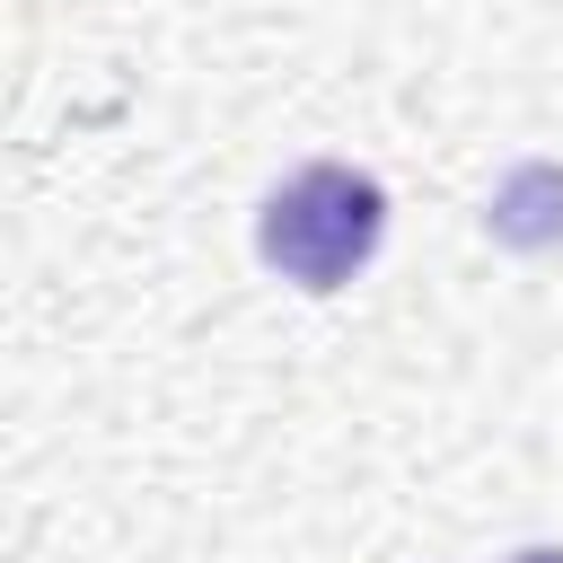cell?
Returning <instances> with one entry per match:
<instances>
[{
	"mask_svg": "<svg viewBox=\"0 0 563 563\" xmlns=\"http://www.w3.org/2000/svg\"><path fill=\"white\" fill-rule=\"evenodd\" d=\"M378 229H387V202H378L369 176H352V167H299V176L264 202L255 246H264V264H273L282 282L334 290V282H352V273L378 255Z\"/></svg>",
	"mask_w": 563,
	"mask_h": 563,
	"instance_id": "cell-1",
	"label": "cell"
},
{
	"mask_svg": "<svg viewBox=\"0 0 563 563\" xmlns=\"http://www.w3.org/2000/svg\"><path fill=\"white\" fill-rule=\"evenodd\" d=\"M484 229L501 238V246H563V167L554 158H528V167H510L501 185H493V211H484Z\"/></svg>",
	"mask_w": 563,
	"mask_h": 563,
	"instance_id": "cell-2",
	"label": "cell"
},
{
	"mask_svg": "<svg viewBox=\"0 0 563 563\" xmlns=\"http://www.w3.org/2000/svg\"><path fill=\"white\" fill-rule=\"evenodd\" d=\"M510 563H563V545H528V554H510Z\"/></svg>",
	"mask_w": 563,
	"mask_h": 563,
	"instance_id": "cell-3",
	"label": "cell"
}]
</instances>
